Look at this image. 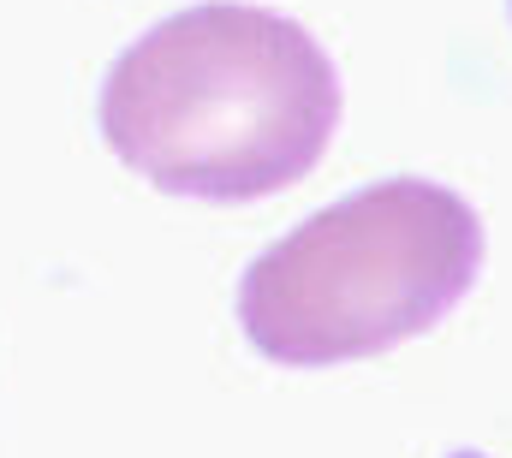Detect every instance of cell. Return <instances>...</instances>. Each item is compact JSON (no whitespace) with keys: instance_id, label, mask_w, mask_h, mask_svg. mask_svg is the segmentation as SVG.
<instances>
[{"instance_id":"1","label":"cell","mask_w":512,"mask_h":458,"mask_svg":"<svg viewBox=\"0 0 512 458\" xmlns=\"http://www.w3.org/2000/svg\"><path fill=\"white\" fill-rule=\"evenodd\" d=\"M346 114L334 54L280 12L203 0L149 24L102 78L108 149L167 197L239 209L298 185Z\"/></svg>"},{"instance_id":"2","label":"cell","mask_w":512,"mask_h":458,"mask_svg":"<svg viewBox=\"0 0 512 458\" xmlns=\"http://www.w3.org/2000/svg\"><path fill=\"white\" fill-rule=\"evenodd\" d=\"M483 215L417 173L376 179L274 238L239 274V328L286 369L382 357L459 310L483 274Z\"/></svg>"},{"instance_id":"3","label":"cell","mask_w":512,"mask_h":458,"mask_svg":"<svg viewBox=\"0 0 512 458\" xmlns=\"http://www.w3.org/2000/svg\"><path fill=\"white\" fill-rule=\"evenodd\" d=\"M507 6H512V0H507Z\"/></svg>"}]
</instances>
